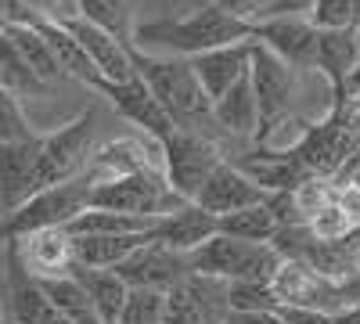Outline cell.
<instances>
[{"instance_id": "cell-31", "label": "cell", "mask_w": 360, "mask_h": 324, "mask_svg": "<svg viewBox=\"0 0 360 324\" xmlns=\"http://www.w3.org/2000/svg\"><path fill=\"white\" fill-rule=\"evenodd\" d=\"M76 18L105 29L119 44L134 37V0H76Z\"/></svg>"}, {"instance_id": "cell-47", "label": "cell", "mask_w": 360, "mask_h": 324, "mask_svg": "<svg viewBox=\"0 0 360 324\" xmlns=\"http://www.w3.org/2000/svg\"><path fill=\"white\" fill-rule=\"evenodd\" d=\"M353 101H360V98H353Z\"/></svg>"}, {"instance_id": "cell-39", "label": "cell", "mask_w": 360, "mask_h": 324, "mask_svg": "<svg viewBox=\"0 0 360 324\" xmlns=\"http://www.w3.org/2000/svg\"><path fill=\"white\" fill-rule=\"evenodd\" d=\"M209 4H217L220 11H227V15H234L238 22H256L259 18V11L266 8V0H209Z\"/></svg>"}, {"instance_id": "cell-17", "label": "cell", "mask_w": 360, "mask_h": 324, "mask_svg": "<svg viewBox=\"0 0 360 324\" xmlns=\"http://www.w3.org/2000/svg\"><path fill=\"white\" fill-rule=\"evenodd\" d=\"M238 173H245L249 181L266 191V195H281V191H292L295 184L307 181V169L299 166V159L292 152H274V148H249V152H238L234 159H227Z\"/></svg>"}, {"instance_id": "cell-22", "label": "cell", "mask_w": 360, "mask_h": 324, "mask_svg": "<svg viewBox=\"0 0 360 324\" xmlns=\"http://www.w3.org/2000/svg\"><path fill=\"white\" fill-rule=\"evenodd\" d=\"M37 141H22V144H0V209L11 213L18 205L37 195L33 184V169H37Z\"/></svg>"}, {"instance_id": "cell-44", "label": "cell", "mask_w": 360, "mask_h": 324, "mask_svg": "<svg viewBox=\"0 0 360 324\" xmlns=\"http://www.w3.org/2000/svg\"><path fill=\"white\" fill-rule=\"evenodd\" d=\"M346 98H360V54H356V62H353V69H349V76H346Z\"/></svg>"}, {"instance_id": "cell-15", "label": "cell", "mask_w": 360, "mask_h": 324, "mask_svg": "<svg viewBox=\"0 0 360 324\" xmlns=\"http://www.w3.org/2000/svg\"><path fill=\"white\" fill-rule=\"evenodd\" d=\"M62 25L69 29V37L79 44V51L86 54V62L94 65V72L101 76V83H127V79H134L130 44H119L115 37L105 33V29L90 25L83 18H65Z\"/></svg>"}, {"instance_id": "cell-32", "label": "cell", "mask_w": 360, "mask_h": 324, "mask_svg": "<svg viewBox=\"0 0 360 324\" xmlns=\"http://www.w3.org/2000/svg\"><path fill=\"white\" fill-rule=\"evenodd\" d=\"M278 216L270 213V205H249V209H238L231 216H220L217 220V234H227V238H238V242H263L270 245V238L278 234Z\"/></svg>"}, {"instance_id": "cell-34", "label": "cell", "mask_w": 360, "mask_h": 324, "mask_svg": "<svg viewBox=\"0 0 360 324\" xmlns=\"http://www.w3.org/2000/svg\"><path fill=\"white\" fill-rule=\"evenodd\" d=\"M162 310H166V292L127 288V299H123L115 324H162Z\"/></svg>"}, {"instance_id": "cell-9", "label": "cell", "mask_w": 360, "mask_h": 324, "mask_svg": "<svg viewBox=\"0 0 360 324\" xmlns=\"http://www.w3.org/2000/svg\"><path fill=\"white\" fill-rule=\"evenodd\" d=\"M227 313V281L188 274L166 288L162 324H224Z\"/></svg>"}, {"instance_id": "cell-7", "label": "cell", "mask_w": 360, "mask_h": 324, "mask_svg": "<svg viewBox=\"0 0 360 324\" xmlns=\"http://www.w3.org/2000/svg\"><path fill=\"white\" fill-rule=\"evenodd\" d=\"M159 155H162V181L180 202H195L202 181L224 159L220 144L209 134L180 130V127H173L159 141Z\"/></svg>"}, {"instance_id": "cell-5", "label": "cell", "mask_w": 360, "mask_h": 324, "mask_svg": "<svg viewBox=\"0 0 360 324\" xmlns=\"http://www.w3.org/2000/svg\"><path fill=\"white\" fill-rule=\"evenodd\" d=\"M278 263H281V256L263 242H238V238H227V234H213L202 249H195L188 256V271L205 274V278H220L227 285H238V281L266 285L270 274L278 271Z\"/></svg>"}, {"instance_id": "cell-29", "label": "cell", "mask_w": 360, "mask_h": 324, "mask_svg": "<svg viewBox=\"0 0 360 324\" xmlns=\"http://www.w3.org/2000/svg\"><path fill=\"white\" fill-rule=\"evenodd\" d=\"M37 281L44 288L47 303L58 310V317H62L65 324H101L94 306H90V299H86L83 285L72 274H65V278H37Z\"/></svg>"}, {"instance_id": "cell-10", "label": "cell", "mask_w": 360, "mask_h": 324, "mask_svg": "<svg viewBox=\"0 0 360 324\" xmlns=\"http://www.w3.org/2000/svg\"><path fill=\"white\" fill-rule=\"evenodd\" d=\"M266 285L274 292L278 306H307V310H321V313H339L346 306L335 281L314 274L310 267H303L295 259H281Z\"/></svg>"}, {"instance_id": "cell-36", "label": "cell", "mask_w": 360, "mask_h": 324, "mask_svg": "<svg viewBox=\"0 0 360 324\" xmlns=\"http://www.w3.org/2000/svg\"><path fill=\"white\" fill-rule=\"evenodd\" d=\"M307 22L317 33H342V29H353V0H317L314 11L307 15Z\"/></svg>"}, {"instance_id": "cell-26", "label": "cell", "mask_w": 360, "mask_h": 324, "mask_svg": "<svg viewBox=\"0 0 360 324\" xmlns=\"http://www.w3.org/2000/svg\"><path fill=\"white\" fill-rule=\"evenodd\" d=\"M148 242H152V231L148 234H112V238H72V259H76V267L112 271Z\"/></svg>"}, {"instance_id": "cell-45", "label": "cell", "mask_w": 360, "mask_h": 324, "mask_svg": "<svg viewBox=\"0 0 360 324\" xmlns=\"http://www.w3.org/2000/svg\"><path fill=\"white\" fill-rule=\"evenodd\" d=\"M353 40H356V54H360V0H353Z\"/></svg>"}, {"instance_id": "cell-3", "label": "cell", "mask_w": 360, "mask_h": 324, "mask_svg": "<svg viewBox=\"0 0 360 324\" xmlns=\"http://www.w3.org/2000/svg\"><path fill=\"white\" fill-rule=\"evenodd\" d=\"M90 191H94V181L86 173L72 176L65 184L44 188L37 195H29L18 209L4 213V223H0V242H15L25 238L33 231H51V227H69L86 205H90Z\"/></svg>"}, {"instance_id": "cell-13", "label": "cell", "mask_w": 360, "mask_h": 324, "mask_svg": "<svg viewBox=\"0 0 360 324\" xmlns=\"http://www.w3.org/2000/svg\"><path fill=\"white\" fill-rule=\"evenodd\" d=\"M266 202V191H259L245 173H238L227 159H220L217 166H213V173L202 181V188H198V195H195V202L191 205H198L202 213H209V216H231V213H238V209H249V205H263Z\"/></svg>"}, {"instance_id": "cell-24", "label": "cell", "mask_w": 360, "mask_h": 324, "mask_svg": "<svg viewBox=\"0 0 360 324\" xmlns=\"http://www.w3.org/2000/svg\"><path fill=\"white\" fill-rule=\"evenodd\" d=\"M356 62V40L353 29L342 33H317V51H314V72L328 83V94L332 101H346V76Z\"/></svg>"}, {"instance_id": "cell-43", "label": "cell", "mask_w": 360, "mask_h": 324, "mask_svg": "<svg viewBox=\"0 0 360 324\" xmlns=\"http://www.w3.org/2000/svg\"><path fill=\"white\" fill-rule=\"evenodd\" d=\"M339 292H342L346 306H349V303H360V271H356L353 278H346V281L339 285Z\"/></svg>"}, {"instance_id": "cell-11", "label": "cell", "mask_w": 360, "mask_h": 324, "mask_svg": "<svg viewBox=\"0 0 360 324\" xmlns=\"http://www.w3.org/2000/svg\"><path fill=\"white\" fill-rule=\"evenodd\" d=\"M83 173H86L94 184L115 181V176H130V173H162L159 141H152L148 134H141V137H115V141H105L101 148L90 152Z\"/></svg>"}, {"instance_id": "cell-42", "label": "cell", "mask_w": 360, "mask_h": 324, "mask_svg": "<svg viewBox=\"0 0 360 324\" xmlns=\"http://www.w3.org/2000/svg\"><path fill=\"white\" fill-rule=\"evenodd\" d=\"M332 184H335V188H353V191H360V148L335 169Z\"/></svg>"}, {"instance_id": "cell-14", "label": "cell", "mask_w": 360, "mask_h": 324, "mask_svg": "<svg viewBox=\"0 0 360 324\" xmlns=\"http://www.w3.org/2000/svg\"><path fill=\"white\" fill-rule=\"evenodd\" d=\"M119 278H123L127 288H155V292H166L173 288L180 278H188V256L180 252H169L166 245L159 242H148L141 245L134 256H127L119 267H112Z\"/></svg>"}, {"instance_id": "cell-2", "label": "cell", "mask_w": 360, "mask_h": 324, "mask_svg": "<svg viewBox=\"0 0 360 324\" xmlns=\"http://www.w3.org/2000/svg\"><path fill=\"white\" fill-rule=\"evenodd\" d=\"M130 65L134 76L148 86V94L166 112V119L180 130H205L213 123V101L205 98L202 83L195 79L188 58H169V54H148L130 44Z\"/></svg>"}, {"instance_id": "cell-23", "label": "cell", "mask_w": 360, "mask_h": 324, "mask_svg": "<svg viewBox=\"0 0 360 324\" xmlns=\"http://www.w3.org/2000/svg\"><path fill=\"white\" fill-rule=\"evenodd\" d=\"M29 25L37 29V33L44 37V44H47V51H51V58H54V65H58V72H62L65 79H76V83H83V86H90V91H98V83H101V76L94 72V65L86 62V54L79 51V44L69 37V29L62 25V22H51V18H29Z\"/></svg>"}, {"instance_id": "cell-33", "label": "cell", "mask_w": 360, "mask_h": 324, "mask_svg": "<svg viewBox=\"0 0 360 324\" xmlns=\"http://www.w3.org/2000/svg\"><path fill=\"white\" fill-rule=\"evenodd\" d=\"M0 86H4V91H11L18 101H22L25 94H47V86H44L33 72H29V65L15 54V47L8 44L4 33H0Z\"/></svg>"}, {"instance_id": "cell-21", "label": "cell", "mask_w": 360, "mask_h": 324, "mask_svg": "<svg viewBox=\"0 0 360 324\" xmlns=\"http://www.w3.org/2000/svg\"><path fill=\"white\" fill-rule=\"evenodd\" d=\"M217 234V216L202 213L198 205H180V209L166 213L155 220L152 227V242L166 245L169 252H180V256H191L195 249H202L209 238Z\"/></svg>"}, {"instance_id": "cell-6", "label": "cell", "mask_w": 360, "mask_h": 324, "mask_svg": "<svg viewBox=\"0 0 360 324\" xmlns=\"http://www.w3.org/2000/svg\"><path fill=\"white\" fill-rule=\"evenodd\" d=\"M303 76L288 69L281 58H274L266 47L249 40V83L256 98V137L259 141L270 127H278L285 115H295V98L303 94Z\"/></svg>"}, {"instance_id": "cell-12", "label": "cell", "mask_w": 360, "mask_h": 324, "mask_svg": "<svg viewBox=\"0 0 360 324\" xmlns=\"http://www.w3.org/2000/svg\"><path fill=\"white\" fill-rule=\"evenodd\" d=\"M249 40L266 47L274 58L295 72H310L314 69V51H317V29L307 18H266L256 22Z\"/></svg>"}, {"instance_id": "cell-8", "label": "cell", "mask_w": 360, "mask_h": 324, "mask_svg": "<svg viewBox=\"0 0 360 324\" xmlns=\"http://www.w3.org/2000/svg\"><path fill=\"white\" fill-rule=\"evenodd\" d=\"M180 202L162 173H130V176H115V181L94 184L90 191V205L86 209H108V213H127V216H141V220H159L173 209H180Z\"/></svg>"}, {"instance_id": "cell-4", "label": "cell", "mask_w": 360, "mask_h": 324, "mask_svg": "<svg viewBox=\"0 0 360 324\" xmlns=\"http://www.w3.org/2000/svg\"><path fill=\"white\" fill-rule=\"evenodd\" d=\"M94 134H98V108H86V112L76 115V119H69L65 127H58L51 134H40V141H37V169H33L37 191L79 176L86 169L90 152H94Z\"/></svg>"}, {"instance_id": "cell-37", "label": "cell", "mask_w": 360, "mask_h": 324, "mask_svg": "<svg viewBox=\"0 0 360 324\" xmlns=\"http://www.w3.org/2000/svg\"><path fill=\"white\" fill-rule=\"evenodd\" d=\"M227 310H278V299L270 292V285L238 281V285H227Z\"/></svg>"}, {"instance_id": "cell-27", "label": "cell", "mask_w": 360, "mask_h": 324, "mask_svg": "<svg viewBox=\"0 0 360 324\" xmlns=\"http://www.w3.org/2000/svg\"><path fill=\"white\" fill-rule=\"evenodd\" d=\"M0 33L8 37V44L15 47V54L22 58V62L29 65V72H33L44 86H54V83H62L65 76L58 72V65H54V58H51V51H47V44H44V37L37 33L29 22H15V25H0Z\"/></svg>"}, {"instance_id": "cell-16", "label": "cell", "mask_w": 360, "mask_h": 324, "mask_svg": "<svg viewBox=\"0 0 360 324\" xmlns=\"http://www.w3.org/2000/svg\"><path fill=\"white\" fill-rule=\"evenodd\" d=\"M4 252H8V324H65L47 303L40 281L22 267L11 242H4Z\"/></svg>"}, {"instance_id": "cell-38", "label": "cell", "mask_w": 360, "mask_h": 324, "mask_svg": "<svg viewBox=\"0 0 360 324\" xmlns=\"http://www.w3.org/2000/svg\"><path fill=\"white\" fill-rule=\"evenodd\" d=\"M314 4L317 0H266V8L259 11L256 22H266V18H307L314 11Z\"/></svg>"}, {"instance_id": "cell-1", "label": "cell", "mask_w": 360, "mask_h": 324, "mask_svg": "<svg viewBox=\"0 0 360 324\" xmlns=\"http://www.w3.org/2000/svg\"><path fill=\"white\" fill-rule=\"evenodd\" d=\"M252 25L238 22L234 15L220 11L217 4H195L184 15H166L152 22H134L130 44L148 54H169V58H195L205 51H217L227 44L249 40Z\"/></svg>"}, {"instance_id": "cell-46", "label": "cell", "mask_w": 360, "mask_h": 324, "mask_svg": "<svg viewBox=\"0 0 360 324\" xmlns=\"http://www.w3.org/2000/svg\"><path fill=\"white\" fill-rule=\"evenodd\" d=\"M0 324H8V317H0Z\"/></svg>"}, {"instance_id": "cell-28", "label": "cell", "mask_w": 360, "mask_h": 324, "mask_svg": "<svg viewBox=\"0 0 360 324\" xmlns=\"http://www.w3.org/2000/svg\"><path fill=\"white\" fill-rule=\"evenodd\" d=\"M72 278L83 285L90 306H94L101 324H115L119 310H123L127 299V285L115 271H94V267H72Z\"/></svg>"}, {"instance_id": "cell-20", "label": "cell", "mask_w": 360, "mask_h": 324, "mask_svg": "<svg viewBox=\"0 0 360 324\" xmlns=\"http://www.w3.org/2000/svg\"><path fill=\"white\" fill-rule=\"evenodd\" d=\"M188 65H191L195 79L202 83L205 98L217 101V98L227 94L242 76H249V40L227 44V47L205 51V54H195V58H188Z\"/></svg>"}, {"instance_id": "cell-41", "label": "cell", "mask_w": 360, "mask_h": 324, "mask_svg": "<svg viewBox=\"0 0 360 324\" xmlns=\"http://www.w3.org/2000/svg\"><path fill=\"white\" fill-rule=\"evenodd\" d=\"M224 324H281L278 310H227Z\"/></svg>"}, {"instance_id": "cell-30", "label": "cell", "mask_w": 360, "mask_h": 324, "mask_svg": "<svg viewBox=\"0 0 360 324\" xmlns=\"http://www.w3.org/2000/svg\"><path fill=\"white\" fill-rule=\"evenodd\" d=\"M152 227H155V220L108 213V209H83L65 231L72 238H112V234H148Z\"/></svg>"}, {"instance_id": "cell-18", "label": "cell", "mask_w": 360, "mask_h": 324, "mask_svg": "<svg viewBox=\"0 0 360 324\" xmlns=\"http://www.w3.org/2000/svg\"><path fill=\"white\" fill-rule=\"evenodd\" d=\"M98 94L123 115L127 123H134L141 134H148L152 141H162L169 130H173V123L166 119V112L155 105V98L148 94V86L134 76V79H127V83H98Z\"/></svg>"}, {"instance_id": "cell-35", "label": "cell", "mask_w": 360, "mask_h": 324, "mask_svg": "<svg viewBox=\"0 0 360 324\" xmlns=\"http://www.w3.org/2000/svg\"><path fill=\"white\" fill-rule=\"evenodd\" d=\"M40 137L29 123V115L22 112V101L0 86V144H22V141H33Z\"/></svg>"}, {"instance_id": "cell-19", "label": "cell", "mask_w": 360, "mask_h": 324, "mask_svg": "<svg viewBox=\"0 0 360 324\" xmlns=\"http://www.w3.org/2000/svg\"><path fill=\"white\" fill-rule=\"evenodd\" d=\"M22 267L33 278H65L72 274L76 259H72V238L65 227H51V231H33L25 238L11 242Z\"/></svg>"}, {"instance_id": "cell-25", "label": "cell", "mask_w": 360, "mask_h": 324, "mask_svg": "<svg viewBox=\"0 0 360 324\" xmlns=\"http://www.w3.org/2000/svg\"><path fill=\"white\" fill-rule=\"evenodd\" d=\"M213 123L238 141H252L256 137V98H252V83L242 76L227 94L213 101Z\"/></svg>"}, {"instance_id": "cell-40", "label": "cell", "mask_w": 360, "mask_h": 324, "mask_svg": "<svg viewBox=\"0 0 360 324\" xmlns=\"http://www.w3.org/2000/svg\"><path fill=\"white\" fill-rule=\"evenodd\" d=\"M281 324H335L332 313H321V310H307V306H278Z\"/></svg>"}]
</instances>
